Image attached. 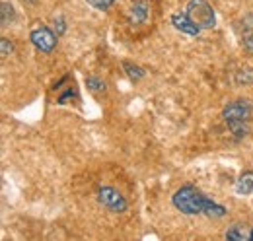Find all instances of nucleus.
Returning <instances> with one entry per match:
<instances>
[{
  "label": "nucleus",
  "mask_w": 253,
  "mask_h": 241,
  "mask_svg": "<svg viewBox=\"0 0 253 241\" xmlns=\"http://www.w3.org/2000/svg\"><path fill=\"white\" fill-rule=\"evenodd\" d=\"M115 0H88V4L95 10H109Z\"/></svg>",
  "instance_id": "nucleus-14"
},
{
  "label": "nucleus",
  "mask_w": 253,
  "mask_h": 241,
  "mask_svg": "<svg viewBox=\"0 0 253 241\" xmlns=\"http://www.w3.org/2000/svg\"><path fill=\"white\" fill-rule=\"evenodd\" d=\"M0 45H2V57H8V55L12 53V49H14V47H12V43H10L6 37H2Z\"/></svg>",
  "instance_id": "nucleus-15"
},
{
  "label": "nucleus",
  "mask_w": 253,
  "mask_h": 241,
  "mask_svg": "<svg viewBox=\"0 0 253 241\" xmlns=\"http://www.w3.org/2000/svg\"><path fill=\"white\" fill-rule=\"evenodd\" d=\"M171 202L181 214H187V216L205 214L209 218H222L228 212L226 206L211 201L203 191H199L193 185H183L181 189H177L171 197Z\"/></svg>",
  "instance_id": "nucleus-1"
},
{
  "label": "nucleus",
  "mask_w": 253,
  "mask_h": 241,
  "mask_svg": "<svg viewBox=\"0 0 253 241\" xmlns=\"http://www.w3.org/2000/svg\"><path fill=\"white\" fill-rule=\"evenodd\" d=\"M244 45L253 55V26H246L244 28Z\"/></svg>",
  "instance_id": "nucleus-13"
},
{
  "label": "nucleus",
  "mask_w": 253,
  "mask_h": 241,
  "mask_svg": "<svg viewBox=\"0 0 253 241\" xmlns=\"http://www.w3.org/2000/svg\"><path fill=\"white\" fill-rule=\"evenodd\" d=\"M123 68H125V72H126V76L130 78V80H134V82H138L140 78H144V70L140 68V66H136V64H132V62H123Z\"/></svg>",
  "instance_id": "nucleus-10"
},
{
  "label": "nucleus",
  "mask_w": 253,
  "mask_h": 241,
  "mask_svg": "<svg viewBox=\"0 0 253 241\" xmlns=\"http://www.w3.org/2000/svg\"><path fill=\"white\" fill-rule=\"evenodd\" d=\"M57 37L53 31L45 26H39V28H33L32 33H30V39H32L33 47L41 53H51L57 45Z\"/></svg>",
  "instance_id": "nucleus-5"
},
{
  "label": "nucleus",
  "mask_w": 253,
  "mask_h": 241,
  "mask_svg": "<svg viewBox=\"0 0 253 241\" xmlns=\"http://www.w3.org/2000/svg\"><path fill=\"white\" fill-rule=\"evenodd\" d=\"M148 14H150V4L146 0H134L128 10V22L132 26H140L148 20Z\"/></svg>",
  "instance_id": "nucleus-6"
},
{
  "label": "nucleus",
  "mask_w": 253,
  "mask_h": 241,
  "mask_svg": "<svg viewBox=\"0 0 253 241\" xmlns=\"http://www.w3.org/2000/svg\"><path fill=\"white\" fill-rule=\"evenodd\" d=\"M185 14L201 30H211V28L216 26L214 10L207 0H189V4L185 8Z\"/></svg>",
  "instance_id": "nucleus-3"
},
{
  "label": "nucleus",
  "mask_w": 253,
  "mask_h": 241,
  "mask_svg": "<svg viewBox=\"0 0 253 241\" xmlns=\"http://www.w3.org/2000/svg\"><path fill=\"white\" fill-rule=\"evenodd\" d=\"M97 201H99V204H103L107 210L117 212V214L125 212L126 206H128L125 197H123L119 191L111 189V187H99V189H97Z\"/></svg>",
  "instance_id": "nucleus-4"
},
{
  "label": "nucleus",
  "mask_w": 253,
  "mask_h": 241,
  "mask_svg": "<svg viewBox=\"0 0 253 241\" xmlns=\"http://www.w3.org/2000/svg\"><path fill=\"white\" fill-rule=\"evenodd\" d=\"M171 26L181 33H187V35H199L201 28L191 20L187 14H171Z\"/></svg>",
  "instance_id": "nucleus-7"
},
{
  "label": "nucleus",
  "mask_w": 253,
  "mask_h": 241,
  "mask_svg": "<svg viewBox=\"0 0 253 241\" xmlns=\"http://www.w3.org/2000/svg\"><path fill=\"white\" fill-rule=\"evenodd\" d=\"M236 193L240 197L253 195V171H244L240 175V179L236 181Z\"/></svg>",
  "instance_id": "nucleus-8"
},
{
  "label": "nucleus",
  "mask_w": 253,
  "mask_h": 241,
  "mask_svg": "<svg viewBox=\"0 0 253 241\" xmlns=\"http://www.w3.org/2000/svg\"><path fill=\"white\" fill-rule=\"evenodd\" d=\"M228 241H244V240H250V234L244 230V226H232L228 228L226 236H224Z\"/></svg>",
  "instance_id": "nucleus-9"
},
{
  "label": "nucleus",
  "mask_w": 253,
  "mask_h": 241,
  "mask_svg": "<svg viewBox=\"0 0 253 241\" xmlns=\"http://www.w3.org/2000/svg\"><path fill=\"white\" fill-rule=\"evenodd\" d=\"M250 240L253 241V228H252V232H250Z\"/></svg>",
  "instance_id": "nucleus-17"
},
{
  "label": "nucleus",
  "mask_w": 253,
  "mask_h": 241,
  "mask_svg": "<svg viewBox=\"0 0 253 241\" xmlns=\"http://www.w3.org/2000/svg\"><path fill=\"white\" fill-rule=\"evenodd\" d=\"M64 30H66V26H64V20H63V18H57V20H55V31H57V35L64 33Z\"/></svg>",
  "instance_id": "nucleus-16"
},
{
  "label": "nucleus",
  "mask_w": 253,
  "mask_h": 241,
  "mask_svg": "<svg viewBox=\"0 0 253 241\" xmlns=\"http://www.w3.org/2000/svg\"><path fill=\"white\" fill-rule=\"evenodd\" d=\"M222 117L226 120L228 128L238 136L244 138L250 132V122H252V103L248 99H236L230 101L222 109Z\"/></svg>",
  "instance_id": "nucleus-2"
},
{
  "label": "nucleus",
  "mask_w": 253,
  "mask_h": 241,
  "mask_svg": "<svg viewBox=\"0 0 253 241\" xmlns=\"http://www.w3.org/2000/svg\"><path fill=\"white\" fill-rule=\"evenodd\" d=\"M86 86H88L92 91H105V82H103V80H99L97 76H90V78H86Z\"/></svg>",
  "instance_id": "nucleus-12"
},
{
  "label": "nucleus",
  "mask_w": 253,
  "mask_h": 241,
  "mask_svg": "<svg viewBox=\"0 0 253 241\" xmlns=\"http://www.w3.org/2000/svg\"><path fill=\"white\" fill-rule=\"evenodd\" d=\"M12 20H14V8H12V4L2 2V28L10 26Z\"/></svg>",
  "instance_id": "nucleus-11"
}]
</instances>
